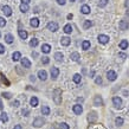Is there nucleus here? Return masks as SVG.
I'll return each mask as SVG.
<instances>
[{
	"label": "nucleus",
	"instance_id": "nucleus-1",
	"mask_svg": "<svg viewBox=\"0 0 129 129\" xmlns=\"http://www.w3.org/2000/svg\"><path fill=\"white\" fill-rule=\"evenodd\" d=\"M53 100L57 104H60L62 103V90L60 89H56L53 91Z\"/></svg>",
	"mask_w": 129,
	"mask_h": 129
},
{
	"label": "nucleus",
	"instance_id": "nucleus-2",
	"mask_svg": "<svg viewBox=\"0 0 129 129\" xmlns=\"http://www.w3.org/2000/svg\"><path fill=\"white\" fill-rule=\"evenodd\" d=\"M97 113L96 111H90L89 114H88V121L90 122V123H95V122L97 121Z\"/></svg>",
	"mask_w": 129,
	"mask_h": 129
},
{
	"label": "nucleus",
	"instance_id": "nucleus-3",
	"mask_svg": "<svg viewBox=\"0 0 129 129\" xmlns=\"http://www.w3.org/2000/svg\"><path fill=\"white\" fill-rule=\"evenodd\" d=\"M107 78H108V81H110V82H114V81H116V78H117V75H116L115 71L109 70L107 72Z\"/></svg>",
	"mask_w": 129,
	"mask_h": 129
},
{
	"label": "nucleus",
	"instance_id": "nucleus-4",
	"mask_svg": "<svg viewBox=\"0 0 129 129\" xmlns=\"http://www.w3.org/2000/svg\"><path fill=\"white\" fill-rule=\"evenodd\" d=\"M47 30H50L51 32H56L58 30V24L56 23V21H50V23L47 24Z\"/></svg>",
	"mask_w": 129,
	"mask_h": 129
},
{
	"label": "nucleus",
	"instance_id": "nucleus-5",
	"mask_svg": "<svg viewBox=\"0 0 129 129\" xmlns=\"http://www.w3.org/2000/svg\"><path fill=\"white\" fill-rule=\"evenodd\" d=\"M20 63H21V65H23L24 68H26V69H30L31 68V62H30V59L26 58V57H21L20 58Z\"/></svg>",
	"mask_w": 129,
	"mask_h": 129
},
{
	"label": "nucleus",
	"instance_id": "nucleus-6",
	"mask_svg": "<svg viewBox=\"0 0 129 129\" xmlns=\"http://www.w3.org/2000/svg\"><path fill=\"white\" fill-rule=\"evenodd\" d=\"M94 106L96 107H101L103 106V98H102V96H100V95H96L94 97Z\"/></svg>",
	"mask_w": 129,
	"mask_h": 129
},
{
	"label": "nucleus",
	"instance_id": "nucleus-7",
	"mask_svg": "<svg viewBox=\"0 0 129 129\" xmlns=\"http://www.w3.org/2000/svg\"><path fill=\"white\" fill-rule=\"evenodd\" d=\"M44 123H45V121L43 120V117H37V118H35V121H33V125H35L36 128H39V127L44 125Z\"/></svg>",
	"mask_w": 129,
	"mask_h": 129
},
{
	"label": "nucleus",
	"instance_id": "nucleus-8",
	"mask_svg": "<svg viewBox=\"0 0 129 129\" xmlns=\"http://www.w3.org/2000/svg\"><path fill=\"white\" fill-rule=\"evenodd\" d=\"M113 104L116 108H121L122 107V100L120 97H117V96H115V97H113Z\"/></svg>",
	"mask_w": 129,
	"mask_h": 129
},
{
	"label": "nucleus",
	"instance_id": "nucleus-9",
	"mask_svg": "<svg viewBox=\"0 0 129 129\" xmlns=\"http://www.w3.org/2000/svg\"><path fill=\"white\" fill-rule=\"evenodd\" d=\"M118 27H120V30H128L129 28V24L127 20H121L120 23H118Z\"/></svg>",
	"mask_w": 129,
	"mask_h": 129
},
{
	"label": "nucleus",
	"instance_id": "nucleus-10",
	"mask_svg": "<svg viewBox=\"0 0 129 129\" xmlns=\"http://www.w3.org/2000/svg\"><path fill=\"white\" fill-rule=\"evenodd\" d=\"M97 39H98V42H100L101 44H107L108 42H109V37L106 36V35H100Z\"/></svg>",
	"mask_w": 129,
	"mask_h": 129
},
{
	"label": "nucleus",
	"instance_id": "nucleus-11",
	"mask_svg": "<svg viewBox=\"0 0 129 129\" xmlns=\"http://www.w3.org/2000/svg\"><path fill=\"white\" fill-rule=\"evenodd\" d=\"M72 110H74V113L76 114V115H81V114L83 113V108L81 104H75L74 108H72Z\"/></svg>",
	"mask_w": 129,
	"mask_h": 129
},
{
	"label": "nucleus",
	"instance_id": "nucleus-12",
	"mask_svg": "<svg viewBox=\"0 0 129 129\" xmlns=\"http://www.w3.org/2000/svg\"><path fill=\"white\" fill-rule=\"evenodd\" d=\"M51 78H53L56 79L57 77H58V75H59V69L58 68H51Z\"/></svg>",
	"mask_w": 129,
	"mask_h": 129
},
{
	"label": "nucleus",
	"instance_id": "nucleus-13",
	"mask_svg": "<svg viewBox=\"0 0 129 129\" xmlns=\"http://www.w3.org/2000/svg\"><path fill=\"white\" fill-rule=\"evenodd\" d=\"M3 12H4V14L6 17H11L12 16V10L10 6H7V5H5L4 7H3Z\"/></svg>",
	"mask_w": 129,
	"mask_h": 129
},
{
	"label": "nucleus",
	"instance_id": "nucleus-14",
	"mask_svg": "<svg viewBox=\"0 0 129 129\" xmlns=\"http://www.w3.org/2000/svg\"><path fill=\"white\" fill-rule=\"evenodd\" d=\"M38 77H39V79H42V81H46L47 78V74L45 70H39L38 71Z\"/></svg>",
	"mask_w": 129,
	"mask_h": 129
},
{
	"label": "nucleus",
	"instance_id": "nucleus-15",
	"mask_svg": "<svg viewBox=\"0 0 129 129\" xmlns=\"http://www.w3.org/2000/svg\"><path fill=\"white\" fill-rule=\"evenodd\" d=\"M71 43V39L69 37H62V39H60V44H62L63 46H68V45H70Z\"/></svg>",
	"mask_w": 129,
	"mask_h": 129
},
{
	"label": "nucleus",
	"instance_id": "nucleus-16",
	"mask_svg": "<svg viewBox=\"0 0 129 129\" xmlns=\"http://www.w3.org/2000/svg\"><path fill=\"white\" fill-rule=\"evenodd\" d=\"M79 58H81V56H79L78 52H72L70 55V59L71 60H74V62H78Z\"/></svg>",
	"mask_w": 129,
	"mask_h": 129
},
{
	"label": "nucleus",
	"instance_id": "nucleus-17",
	"mask_svg": "<svg viewBox=\"0 0 129 129\" xmlns=\"http://www.w3.org/2000/svg\"><path fill=\"white\" fill-rule=\"evenodd\" d=\"M30 25H31L32 27H38L39 26V19L38 18H32L30 20Z\"/></svg>",
	"mask_w": 129,
	"mask_h": 129
},
{
	"label": "nucleus",
	"instance_id": "nucleus-18",
	"mask_svg": "<svg viewBox=\"0 0 129 129\" xmlns=\"http://www.w3.org/2000/svg\"><path fill=\"white\" fill-rule=\"evenodd\" d=\"M18 35H19V37L21 38V39H26L27 38V36H28V33L25 30H18Z\"/></svg>",
	"mask_w": 129,
	"mask_h": 129
},
{
	"label": "nucleus",
	"instance_id": "nucleus-19",
	"mask_svg": "<svg viewBox=\"0 0 129 129\" xmlns=\"http://www.w3.org/2000/svg\"><path fill=\"white\" fill-rule=\"evenodd\" d=\"M13 40H14V37L12 35H10V33H7V35H5V42L7 44H12L13 43Z\"/></svg>",
	"mask_w": 129,
	"mask_h": 129
},
{
	"label": "nucleus",
	"instance_id": "nucleus-20",
	"mask_svg": "<svg viewBox=\"0 0 129 129\" xmlns=\"http://www.w3.org/2000/svg\"><path fill=\"white\" fill-rule=\"evenodd\" d=\"M50 51H51V46L49 44H43L42 45V52L43 53H49Z\"/></svg>",
	"mask_w": 129,
	"mask_h": 129
},
{
	"label": "nucleus",
	"instance_id": "nucleus-21",
	"mask_svg": "<svg viewBox=\"0 0 129 129\" xmlns=\"http://www.w3.org/2000/svg\"><path fill=\"white\" fill-rule=\"evenodd\" d=\"M20 58H21V53H20L19 51H16V52L12 55V59H13L14 62H18V60H20Z\"/></svg>",
	"mask_w": 129,
	"mask_h": 129
},
{
	"label": "nucleus",
	"instance_id": "nucleus-22",
	"mask_svg": "<svg viewBox=\"0 0 129 129\" xmlns=\"http://www.w3.org/2000/svg\"><path fill=\"white\" fill-rule=\"evenodd\" d=\"M128 40L127 39H123L120 42V49H122V50H125V49H128Z\"/></svg>",
	"mask_w": 129,
	"mask_h": 129
},
{
	"label": "nucleus",
	"instance_id": "nucleus-23",
	"mask_svg": "<svg viewBox=\"0 0 129 129\" xmlns=\"http://www.w3.org/2000/svg\"><path fill=\"white\" fill-rule=\"evenodd\" d=\"M81 12H82L83 14H89L90 13V6H88V5H83L82 8H81Z\"/></svg>",
	"mask_w": 129,
	"mask_h": 129
},
{
	"label": "nucleus",
	"instance_id": "nucleus-24",
	"mask_svg": "<svg viewBox=\"0 0 129 129\" xmlns=\"http://www.w3.org/2000/svg\"><path fill=\"white\" fill-rule=\"evenodd\" d=\"M63 58H64V55L62 52H56L55 53V59L57 62H63Z\"/></svg>",
	"mask_w": 129,
	"mask_h": 129
},
{
	"label": "nucleus",
	"instance_id": "nucleus-25",
	"mask_svg": "<svg viewBox=\"0 0 129 129\" xmlns=\"http://www.w3.org/2000/svg\"><path fill=\"white\" fill-rule=\"evenodd\" d=\"M30 104H31L33 108H35V107H37V106H38V98L36 97V96H33V97L30 100Z\"/></svg>",
	"mask_w": 129,
	"mask_h": 129
},
{
	"label": "nucleus",
	"instance_id": "nucleus-26",
	"mask_svg": "<svg viewBox=\"0 0 129 129\" xmlns=\"http://www.w3.org/2000/svg\"><path fill=\"white\" fill-rule=\"evenodd\" d=\"M19 8H20V11L23 12V13H25V12H27L28 11V4H20V6H19Z\"/></svg>",
	"mask_w": 129,
	"mask_h": 129
},
{
	"label": "nucleus",
	"instance_id": "nucleus-27",
	"mask_svg": "<svg viewBox=\"0 0 129 129\" xmlns=\"http://www.w3.org/2000/svg\"><path fill=\"white\" fill-rule=\"evenodd\" d=\"M38 43H39V40L37 39V38H32V39L30 40V46H31V47H36L37 45H38Z\"/></svg>",
	"mask_w": 129,
	"mask_h": 129
},
{
	"label": "nucleus",
	"instance_id": "nucleus-28",
	"mask_svg": "<svg viewBox=\"0 0 129 129\" xmlns=\"http://www.w3.org/2000/svg\"><path fill=\"white\" fill-rule=\"evenodd\" d=\"M82 49L83 50H89L90 49V42L89 40H84L82 43Z\"/></svg>",
	"mask_w": 129,
	"mask_h": 129
},
{
	"label": "nucleus",
	"instance_id": "nucleus-29",
	"mask_svg": "<svg viewBox=\"0 0 129 129\" xmlns=\"http://www.w3.org/2000/svg\"><path fill=\"white\" fill-rule=\"evenodd\" d=\"M50 111L51 110L47 106H44L43 108H42V114H43V115H50Z\"/></svg>",
	"mask_w": 129,
	"mask_h": 129
},
{
	"label": "nucleus",
	"instance_id": "nucleus-30",
	"mask_svg": "<svg viewBox=\"0 0 129 129\" xmlns=\"http://www.w3.org/2000/svg\"><path fill=\"white\" fill-rule=\"evenodd\" d=\"M63 30H64V32H65V33H71V32H72V26H71L70 24H67V25L64 26V28H63Z\"/></svg>",
	"mask_w": 129,
	"mask_h": 129
},
{
	"label": "nucleus",
	"instance_id": "nucleus-31",
	"mask_svg": "<svg viewBox=\"0 0 129 129\" xmlns=\"http://www.w3.org/2000/svg\"><path fill=\"white\" fill-rule=\"evenodd\" d=\"M72 79H74L75 83H79L81 82V79H82V77H81V75L79 74H75L74 77H72Z\"/></svg>",
	"mask_w": 129,
	"mask_h": 129
},
{
	"label": "nucleus",
	"instance_id": "nucleus-32",
	"mask_svg": "<svg viewBox=\"0 0 129 129\" xmlns=\"http://www.w3.org/2000/svg\"><path fill=\"white\" fill-rule=\"evenodd\" d=\"M91 26H92V21H91V20H85V21H84V24H83V27L85 28H89V27H91Z\"/></svg>",
	"mask_w": 129,
	"mask_h": 129
},
{
	"label": "nucleus",
	"instance_id": "nucleus-33",
	"mask_svg": "<svg viewBox=\"0 0 129 129\" xmlns=\"http://www.w3.org/2000/svg\"><path fill=\"white\" fill-rule=\"evenodd\" d=\"M0 120L3 122H7L8 121V116L6 113H1V115H0Z\"/></svg>",
	"mask_w": 129,
	"mask_h": 129
},
{
	"label": "nucleus",
	"instance_id": "nucleus-34",
	"mask_svg": "<svg viewBox=\"0 0 129 129\" xmlns=\"http://www.w3.org/2000/svg\"><path fill=\"white\" fill-rule=\"evenodd\" d=\"M108 1H109V0H100V3H98V7H106L107 4H108Z\"/></svg>",
	"mask_w": 129,
	"mask_h": 129
},
{
	"label": "nucleus",
	"instance_id": "nucleus-35",
	"mask_svg": "<svg viewBox=\"0 0 129 129\" xmlns=\"http://www.w3.org/2000/svg\"><path fill=\"white\" fill-rule=\"evenodd\" d=\"M115 122H116V125H118V127H120V125L123 124V122H124V121H123V118H122V117H117Z\"/></svg>",
	"mask_w": 129,
	"mask_h": 129
},
{
	"label": "nucleus",
	"instance_id": "nucleus-36",
	"mask_svg": "<svg viewBox=\"0 0 129 129\" xmlns=\"http://www.w3.org/2000/svg\"><path fill=\"white\" fill-rule=\"evenodd\" d=\"M1 96H3L4 98H7V100H10V98L12 97V95L10 94V92H3V94H1Z\"/></svg>",
	"mask_w": 129,
	"mask_h": 129
},
{
	"label": "nucleus",
	"instance_id": "nucleus-37",
	"mask_svg": "<svg viewBox=\"0 0 129 129\" xmlns=\"http://www.w3.org/2000/svg\"><path fill=\"white\" fill-rule=\"evenodd\" d=\"M42 62H43L44 65H46V64H49V63H50V58H49V57H43Z\"/></svg>",
	"mask_w": 129,
	"mask_h": 129
},
{
	"label": "nucleus",
	"instance_id": "nucleus-38",
	"mask_svg": "<svg viewBox=\"0 0 129 129\" xmlns=\"http://www.w3.org/2000/svg\"><path fill=\"white\" fill-rule=\"evenodd\" d=\"M95 83H96V84H102V77L101 76H97V77L95 78Z\"/></svg>",
	"mask_w": 129,
	"mask_h": 129
},
{
	"label": "nucleus",
	"instance_id": "nucleus-39",
	"mask_svg": "<svg viewBox=\"0 0 129 129\" xmlns=\"http://www.w3.org/2000/svg\"><path fill=\"white\" fill-rule=\"evenodd\" d=\"M5 25H6V20H5L4 18H1V17H0V27H4Z\"/></svg>",
	"mask_w": 129,
	"mask_h": 129
},
{
	"label": "nucleus",
	"instance_id": "nucleus-40",
	"mask_svg": "<svg viewBox=\"0 0 129 129\" xmlns=\"http://www.w3.org/2000/svg\"><path fill=\"white\" fill-rule=\"evenodd\" d=\"M60 129H70L68 123H60Z\"/></svg>",
	"mask_w": 129,
	"mask_h": 129
},
{
	"label": "nucleus",
	"instance_id": "nucleus-41",
	"mask_svg": "<svg viewBox=\"0 0 129 129\" xmlns=\"http://www.w3.org/2000/svg\"><path fill=\"white\" fill-rule=\"evenodd\" d=\"M1 81H3V83H5V84H6V85H8V84H10V82H8L7 79L5 78V76L3 74H1Z\"/></svg>",
	"mask_w": 129,
	"mask_h": 129
},
{
	"label": "nucleus",
	"instance_id": "nucleus-42",
	"mask_svg": "<svg viewBox=\"0 0 129 129\" xmlns=\"http://www.w3.org/2000/svg\"><path fill=\"white\" fill-rule=\"evenodd\" d=\"M21 114H23L24 116H28V114H30V111H28L27 109H23V111H21Z\"/></svg>",
	"mask_w": 129,
	"mask_h": 129
},
{
	"label": "nucleus",
	"instance_id": "nucleus-43",
	"mask_svg": "<svg viewBox=\"0 0 129 129\" xmlns=\"http://www.w3.org/2000/svg\"><path fill=\"white\" fill-rule=\"evenodd\" d=\"M4 52H5L4 45H3V44H0V55H1V53H4Z\"/></svg>",
	"mask_w": 129,
	"mask_h": 129
},
{
	"label": "nucleus",
	"instance_id": "nucleus-44",
	"mask_svg": "<svg viewBox=\"0 0 129 129\" xmlns=\"http://www.w3.org/2000/svg\"><path fill=\"white\" fill-rule=\"evenodd\" d=\"M57 3H58L59 5H65V3H67V0H57Z\"/></svg>",
	"mask_w": 129,
	"mask_h": 129
},
{
	"label": "nucleus",
	"instance_id": "nucleus-45",
	"mask_svg": "<svg viewBox=\"0 0 129 129\" xmlns=\"http://www.w3.org/2000/svg\"><path fill=\"white\" fill-rule=\"evenodd\" d=\"M12 106L13 107H19V101H14L12 103Z\"/></svg>",
	"mask_w": 129,
	"mask_h": 129
},
{
	"label": "nucleus",
	"instance_id": "nucleus-46",
	"mask_svg": "<svg viewBox=\"0 0 129 129\" xmlns=\"http://www.w3.org/2000/svg\"><path fill=\"white\" fill-rule=\"evenodd\" d=\"M13 129H23V127H21L20 124H17V125H14V128Z\"/></svg>",
	"mask_w": 129,
	"mask_h": 129
},
{
	"label": "nucleus",
	"instance_id": "nucleus-47",
	"mask_svg": "<svg viewBox=\"0 0 129 129\" xmlns=\"http://www.w3.org/2000/svg\"><path fill=\"white\" fill-rule=\"evenodd\" d=\"M30 81H32V82H35V81H36V77L33 76V75H31V76H30Z\"/></svg>",
	"mask_w": 129,
	"mask_h": 129
},
{
	"label": "nucleus",
	"instance_id": "nucleus-48",
	"mask_svg": "<svg viewBox=\"0 0 129 129\" xmlns=\"http://www.w3.org/2000/svg\"><path fill=\"white\" fill-rule=\"evenodd\" d=\"M30 1H31V0H21L23 4H30Z\"/></svg>",
	"mask_w": 129,
	"mask_h": 129
},
{
	"label": "nucleus",
	"instance_id": "nucleus-49",
	"mask_svg": "<svg viewBox=\"0 0 129 129\" xmlns=\"http://www.w3.org/2000/svg\"><path fill=\"white\" fill-rule=\"evenodd\" d=\"M4 106H3V102H1V98H0V110H3Z\"/></svg>",
	"mask_w": 129,
	"mask_h": 129
},
{
	"label": "nucleus",
	"instance_id": "nucleus-50",
	"mask_svg": "<svg viewBox=\"0 0 129 129\" xmlns=\"http://www.w3.org/2000/svg\"><path fill=\"white\" fill-rule=\"evenodd\" d=\"M72 17H74L72 14H68V19H72Z\"/></svg>",
	"mask_w": 129,
	"mask_h": 129
},
{
	"label": "nucleus",
	"instance_id": "nucleus-51",
	"mask_svg": "<svg viewBox=\"0 0 129 129\" xmlns=\"http://www.w3.org/2000/svg\"><path fill=\"white\" fill-rule=\"evenodd\" d=\"M32 56H33V57H37V52H32Z\"/></svg>",
	"mask_w": 129,
	"mask_h": 129
},
{
	"label": "nucleus",
	"instance_id": "nucleus-52",
	"mask_svg": "<svg viewBox=\"0 0 129 129\" xmlns=\"http://www.w3.org/2000/svg\"><path fill=\"white\" fill-rule=\"evenodd\" d=\"M120 57H122V58H125V56L123 55V53H120Z\"/></svg>",
	"mask_w": 129,
	"mask_h": 129
},
{
	"label": "nucleus",
	"instance_id": "nucleus-53",
	"mask_svg": "<svg viewBox=\"0 0 129 129\" xmlns=\"http://www.w3.org/2000/svg\"><path fill=\"white\" fill-rule=\"evenodd\" d=\"M125 5H127V6H129V0H127V3H125Z\"/></svg>",
	"mask_w": 129,
	"mask_h": 129
},
{
	"label": "nucleus",
	"instance_id": "nucleus-54",
	"mask_svg": "<svg viewBox=\"0 0 129 129\" xmlns=\"http://www.w3.org/2000/svg\"><path fill=\"white\" fill-rule=\"evenodd\" d=\"M70 1H76V0H70Z\"/></svg>",
	"mask_w": 129,
	"mask_h": 129
},
{
	"label": "nucleus",
	"instance_id": "nucleus-55",
	"mask_svg": "<svg viewBox=\"0 0 129 129\" xmlns=\"http://www.w3.org/2000/svg\"><path fill=\"white\" fill-rule=\"evenodd\" d=\"M0 37H1V32H0Z\"/></svg>",
	"mask_w": 129,
	"mask_h": 129
}]
</instances>
